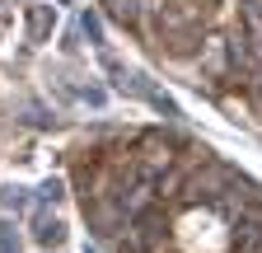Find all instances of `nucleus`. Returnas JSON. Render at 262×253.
Instances as JSON below:
<instances>
[{
	"label": "nucleus",
	"mask_w": 262,
	"mask_h": 253,
	"mask_svg": "<svg viewBox=\"0 0 262 253\" xmlns=\"http://www.w3.org/2000/svg\"><path fill=\"white\" fill-rule=\"evenodd\" d=\"M52 24H56L52 5H28V33H33V43H42L52 33Z\"/></svg>",
	"instance_id": "1"
},
{
	"label": "nucleus",
	"mask_w": 262,
	"mask_h": 253,
	"mask_svg": "<svg viewBox=\"0 0 262 253\" xmlns=\"http://www.w3.org/2000/svg\"><path fill=\"white\" fill-rule=\"evenodd\" d=\"M103 10H108V19H117L122 28H136V24H141V5H136V0H103Z\"/></svg>",
	"instance_id": "2"
},
{
	"label": "nucleus",
	"mask_w": 262,
	"mask_h": 253,
	"mask_svg": "<svg viewBox=\"0 0 262 253\" xmlns=\"http://www.w3.org/2000/svg\"><path fill=\"white\" fill-rule=\"evenodd\" d=\"M33 235H38V244H61V235H66V230H61V220H56V216H52V220H47V216H38V230H33Z\"/></svg>",
	"instance_id": "3"
},
{
	"label": "nucleus",
	"mask_w": 262,
	"mask_h": 253,
	"mask_svg": "<svg viewBox=\"0 0 262 253\" xmlns=\"http://www.w3.org/2000/svg\"><path fill=\"white\" fill-rule=\"evenodd\" d=\"M80 28H84V38H89L94 47H103V24H98V14L84 10V14H80Z\"/></svg>",
	"instance_id": "4"
}]
</instances>
